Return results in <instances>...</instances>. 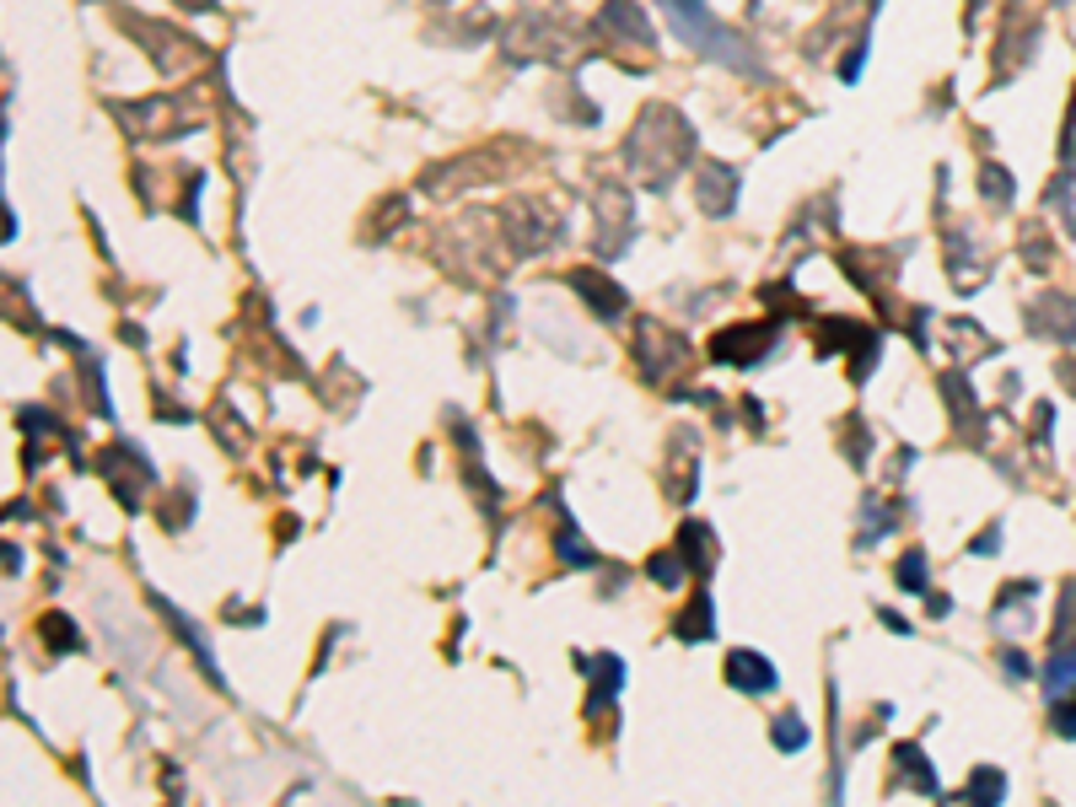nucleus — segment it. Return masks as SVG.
Segmentation results:
<instances>
[{"instance_id":"nucleus-1","label":"nucleus","mask_w":1076,"mask_h":807,"mask_svg":"<svg viewBox=\"0 0 1076 807\" xmlns=\"http://www.w3.org/2000/svg\"><path fill=\"white\" fill-rule=\"evenodd\" d=\"M662 5H668V27H679V38H690L695 49H710L716 60H727V65H749V55L721 33L716 16H705L699 0H662Z\"/></svg>"},{"instance_id":"nucleus-2","label":"nucleus","mask_w":1076,"mask_h":807,"mask_svg":"<svg viewBox=\"0 0 1076 807\" xmlns=\"http://www.w3.org/2000/svg\"><path fill=\"white\" fill-rule=\"evenodd\" d=\"M727 673H732V683H738V689H754V694L775 689L770 662H764V657H754V652H732V657H727Z\"/></svg>"},{"instance_id":"nucleus-3","label":"nucleus","mask_w":1076,"mask_h":807,"mask_svg":"<svg viewBox=\"0 0 1076 807\" xmlns=\"http://www.w3.org/2000/svg\"><path fill=\"white\" fill-rule=\"evenodd\" d=\"M1050 205H1061V210H1066V232L1076 238V178H1061V184H1050Z\"/></svg>"},{"instance_id":"nucleus-4","label":"nucleus","mask_w":1076,"mask_h":807,"mask_svg":"<svg viewBox=\"0 0 1076 807\" xmlns=\"http://www.w3.org/2000/svg\"><path fill=\"white\" fill-rule=\"evenodd\" d=\"M603 286L609 280H598V275H576V291H587L598 302V312H620V297H603Z\"/></svg>"},{"instance_id":"nucleus-5","label":"nucleus","mask_w":1076,"mask_h":807,"mask_svg":"<svg viewBox=\"0 0 1076 807\" xmlns=\"http://www.w3.org/2000/svg\"><path fill=\"white\" fill-rule=\"evenodd\" d=\"M899 581H904L910 592H926V560H921V555H904V565H899Z\"/></svg>"},{"instance_id":"nucleus-6","label":"nucleus","mask_w":1076,"mask_h":807,"mask_svg":"<svg viewBox=\"0 0 1076 807\" xmlns=\"http://www.w3.org/2000/svg\"><path fill=\"white\" fill-rule=\"evenodd\" d=\"M679 570H684V565H679V555H657V560H651V576H657V581H668V587L679 581Z\"/></svg>"},{"instance_id":"nucleus-7","label":"nucleus","mask_w":1076,"mask_h":807,"mask_svg":"<svg viewBox=\"0 0 1076 807\" xmlns=\"http://www.w3.org/2000/svg\"><path fill=\"white\" fill-rule=\"evenodd\" d=\"M775 738H780V748H802L808 743V727H802V722H780Z\"/></svg>"},{"instance_id":"nucleus-8","label":"nucleus","mask_w":1076,"mask_h":807,"mask_svg":"<svg viewBox=\"0 0 1076 807\" xmlns=\"http://www.w3.org/2000/svg\"><path fill=\"white\" fill-rule=\"evenodd\" d=\"M974 792H980L985 803H996V797H1002V775H991V770H985V775L974 781Z\"/></svg>"}]
</instances>
